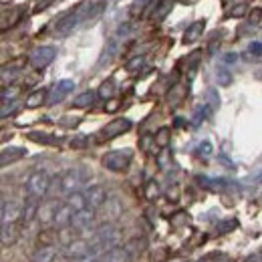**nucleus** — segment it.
Masks as SVG:
<instances>
[{
	"label": "nucleus",
	"instance_id": "1",
	"mask_svg": "<svg viewBox=\"0 0 262 262\" xmlns=\"http://www.w3.org/2000/svg\"><path fill=\"white\" fill-rule=\"evenodd\" d=\"M85 16H87V4H81V6H77L75 10H71L69 14H65L57 23L55 33L59 34V36H65V34L73 33L81 23H85Z\"/></svg>",
	"mask_w": 262,
	"mask_h": 262
},
{
	"label": "nucleus",
	"instance_id": "2",
	"mask_svg": "<svg viewBox=\"0 0 262 262\" xmlns=\"http://www.w3.org/2000/svg\"><path fill=\"white\" fill-rule=\"evenodd\" d=\"M49 190H51V176L47 171L38 169V171H33L29 176V180H27V192H29V196L33 198V200L45 198L49 194Z\"/></svg>",
	"mask_w": 262,
	"mask_h": 262
},
{
	"label": "nucleus",
	"instance_id": "3",
	"mask_svg": "<svg viewBox=\"0 0 262 262\" xmlns=\"http://www.w3.org/2000/svg\"><path fill=\"white\" fill-rule=\"evenodd\" d=\"M131 160H133V151L131 149H113V151L103 156L101 164L105 165L109 171H125L129 167Z\"/></svg>",
	"mask_w": 262,
	"mask_h": 262
},
{
	"label": "nucleus",
	"instance_id": "4",
	"mask_svg": "<svg viewBox=\"0 0 262 262\" xmlns=\"http://www.w3.org/2000/svg\"><path fill=\"white\" fill-rule=\"evenodd\" d=\"M83 184V173L79 169H67L65 173L59 178V192L71 196L77 192V188Z\"/></svg>",
	"mask_w": 262,
	"mask_h": 262
},
{
	"label": "nucleus",
	"instance_id": "5",
	"mask_svg": "<svg viewBox=\"0 0 262 262\" xmlns=\"http://www.w3.org/2000/svg\"><path fill=\"white\" fill-rule=\"evenodd\" d=\"M91 250H93V244L85 238L81 240H75L73 244H69L65 248V256L67 258H75V260H81V262H87L89 256H91Z\"/></svg>",
	"mask_w": 262,
	"mask_h": 262
},
{
	"label": "nucleus",
	"instance_id": "6",
	"mask_svg": "<svg viewBox=\"0 0 262 262\" xmlns=\"http://www.w3.org/2000/svg\"><path fill=\"white\" fill-rule=\"evenodd\" d=\"M55 57H57V51H55V47H38V49H34L33 55H31V65L34 69H45V67H49L53 61H55Z\"/></svg>",
	"mask_w": 262,
	"mask_h": 262
},
{
	"label": "nucleus",
	"instance_id": "7",
	"mask_svg": "<svg viewBox=\"0 0 262 262\" xmlns=\"http://www.w3.org/2000/svg\"><path fill=\"white\" fill-rule=\"evenodd\" d=\"M0 216H2V224H16V222L25 216V208H23L20 204H16V202L4 200V202H2V212H0Z\"/></svg>",
	"mask_w": 262,
	"mask_h": 262
},
{
	"label": "nucleus",
	"instance_id": "8",
	"mask_svg": "<svg viewBox=\"0 0 262 262\" xmlns=\"http://www.w3.org/2000/svg\"><path fill=\"white\" fill-rule=\"evenodd\" d=\"M71 91H75V81L63 79V81H59V83L53 85V89L49 91V101H47V103H49V105H57V103H61Z\"/></svg>",
	"mask_w": 262,
	"mask_h": 262
},
{
	"label": "nucleus",
	"instance_id": "9",
	"mask_svg": "<svg viewBox=\"0 0 262 262\" xmlns=\"http://www.w3.org/2000/svg\"><path fill=\"white\" fill-rule=\"evenodd\" d=\"M59 204L55 200L51 202H45V204H38V214H36V220L42 224V226H49V224H55V218H57V212H59Z\"/></svg>",
	"mask_w": 262,
	"mask_h": 262
},
{
	"label": "nucleus",
	"instance_id": "10",
	"mask_svg": "<svg viewBox=\"0 0 262 262\" xmlns=\"http://www.w3.org/2000/svg\"><path fill=\"white\" fill-rule=\"evenodd\" d=\"M129 129H131V121L125 119V117H121V119H113L111 123H107V125L101 129V135H103L105 139H113V137H119V135L127 133Z\"/></svg>",
	"mask_w": 262,
	"mask_h": 262
},
{
	"label": "nucleus",
	"instance_id": "11",
	"mask_svg": "<svg viewBox=\"0 0 262 262\" xmlns=\"http://www.w3.org/2000/svg\"><path fill=\"white\" fill-rule=\"evenodd\" d=\"M83 194H85V198H87V206H89V208H93V210L103 208V206L107 204V200H109L103 186H89Z\"/></svg>",
	"mask_w": 262,
	"mask_h": 262
},
{
	"label": "nucleus",
	"instance_id": "12",
	"mask_svg": "<svg viewBox=\"0 0 262 262\" xmlns=\"http://www.w3.org/2000/svg\"><path fill=\"white\" fill-rule=\"evenodd\" d=\"M93 220H95V210L87 206V208H83V210L75 212V218H73V228H75V230L91 228Z\"/></svg>",
	"mask_w": 262,
	"mask_h": 262
},
{
	"label": "nucleus",
	"instance_id": "13",
	"mask_svg": "<svg viewBox=\"0 0 262 262\" xmlns=\"http://www.w3.org/2000/svg\"><path fill=\"white\" fill-rule=\"evenodd\" d=\"M73 218H75V210L69 206V204H63L57 212V218H55V226L61 230V228H69L73 226Z\"/></svg>",
	"mask_w": 262,
	"mask_h": 262
},
{
	"label": "nucleus",
	"instance_id": "14",
	"mask_svg": "<svg viewBox=\"0 0 262 262\" xmlns=\"http://www.w3.org/2000/svg\"><path fill=\"white\" fill-rule=\"evenodd\" d=\"M131 254L127 248H123V246H115V248H111L109 252H105L97 262H129Z\"/></svg>",
	"mask_w": 262,
	"mask_h": 262
},
{
	"label": "nucleus",
	"instance_id": "15",
	"mask_svg": "<svg viewBox=\"0 0 262 262\" xmlns=\"http://www.w3.org/2000/svg\"><path fill=\"white\" fill-rule=\"evenodd\" d=\"M27 156V149L25 147H4L2 154H0V164L8 165L16 160H23Z\"/></svg>",
	"mask_w": 262,
	"mask_h": 262
},
{
	"label": "nucleus",
	"instance_id": "16",
	"mask_svg": "<svg viewBox=\"0 0 262 262\" xmlns=\"http://www.w3.org/2000/svg\"><path fill=\"white\" fill-rule=\"evenodd\" d=\"M55 258H57V246L55 244H42L33 254L34 262H53Z\"/></svg>",
	"mask_w": 262,
	"mask_h": 262
},
{
	"label": "nucleus",
	"instance_id": "17",
	"mask_svg": "<svg viewBox=\"0 0 262 262\" xmlns=\"http://www.w3.org/2000/svg\"><path fill=\"white\" fill-rule=\"evenodd\" d=\"M117 51H119V40H117V36H113V38L107 40V45H105V49H103V55H101V59H99V67L111 63L113 57L117 55Z\"/></svg>",
	"mask_w": 262,
	"mask_h": 262
},
{
	"label": "nucleus",
	"instance_id": "18",
	"mask_svg": "<svg viewBox=\"0 0 262 262\" xmlns=\"http://www.w3.org/2000/svg\"><path fill=\"white\" fill-rule=\"evenodd\" d=\"M204 29H206V20H196V23H192L188 29H186V33H184V42L188 45V42H196L198 38L204 34Z\"/></svg>",
	"mask_w": 262,
	"mask_h": 262
},
{
	"label": "nucleus",
	"instance_id": "19",
	"mask_svg": "<svg viewBox=\"0 0 262 262\" xmlns=\"http://www.w3.org/2000/svg\"><path fill=\"white\" fill-rule=\"evenodd\" d=\"M0 242L2 246H10L18 240V226L16 224H2V230H0Z\"/></svg>",
	"mask_w": 262,
	"mask_h": 262
},
{
	"label": "nucleus",
	"instance_id": "20",
	"mask_svg": "<svg viewBox=\"0 0 262 262\" xmlns=\"http://www.w3.org/2000/svg\"><path fill=\"white\" fill-rule=\"evenodd\" d=\"M103 208H105V218H109V220H117L123 214V204L117 198H109Z\"/></svg>",
	"mask_w": 262,
	"mask_h": 262
},
{
	"label": "nucleus",
	"instance_id": "21",
	"mask_svg": "<svg viewBox=\"0 0 262 262\" xmlns=\"http://www.w3.org/2000/svg\"><path fill=\"white\" fill-rule=\"evenodd\" d=\"M171 8H173V0H160V2L156 4V10H154V14H151V20H154V23H162L165 16L171 12Z\"/></svg>",
	"mask_w": 262,
	"mask_h": 262
},
{
	"label": "nucleus",
	"instance_id": "22",
	"mask_svg": "<svg viewBox=\"0 0 262 262\" xmlns=\"http://www.w3.org/2000/svg\"><path fill=\"white\" fill-rule=\"evenodd\" d=\"M105 8H107V2H105V0H97V2H93V4H87V16H85V23L99 18V16L105 12Z\"/></svg>",
	"mask_w": 262,
	"mask_h": 262
},
{
	"label": "nucleus",
	"instance_id": "23",
	"mask_svg": "<svg viewBox=\"0 0 262 262\" xmlns=\"http://www.w3.org/2000/svg\"><path fill=\"white\" fill-rule=\"evenodd\" d=\"M45 101H49L47 89H36V91H33V93L27 97V107H29V109H36V107H40Z\"/></svg>",
	"mask_w": 262,
	"mask_h": 262
},
{
	"label": "nucleus",
	"instance_id": "24",
	"mask_svg": "<svg viewBox=\"0 0 262 262\" xmlns=\"http://www.w3.org/2000/svg\"><path fill=\"white\" fill-rule=\"evenodd\" d=\"M75 212H79V210H83V208H87V198L83 192H75V194H71V196H67V202Z\"/></svg>",
	"mask_w": 262,
	"mask_h": 262
},
{
	"label": "nucleus",
	"instance_id": "25",
	"mask_svg": "<svg viewBox=\"0 0 262 262\" xmlns=\"http://www.w3.org/2000/svg\"><path fill=\"white\" fill-rule=\"evenodd\" d=\"M95 99H97V93H93V91H85V93H81V95H77V97H75L73 105H75V107L85 109V107H91V105L95 103Z\"/></svg>",
	"mask_w": 262,
	"mask_h": 262
},
{
	"label": "nucleus",
	"instance_id": "26",
	"mask_svg": "<svg viewBox=\"0 0 262 262\" xmlns=\"http://www.w3.org/2000/svg\"><path fill=\"white\" fill-rule=\"evenodd\" d=\"M169 139H171L169 127H160V129L156 131V135H154V143H156L158 147H162V149H165V147L169 145Z\"/></svg>",
	"mask_w": 262,
	"mask_h": 262
},
{
	"label": "nucleus",
	"instance_id": "27",
	"mask_svg": "<svg viewBox=\"0 0 262 262\" xmlns=\"http://www.w3.org/2000/svg\"><path fill=\"white\" fill-rule=\"evenodd\" d=\"M216 81H218L220 87H230L232 81H234V77H232V73H230L226 67H218V71H216Z\"/></svg>",
	"mask_w": 262,
	"mask_h": 262
},
{
	"label": "nucleus",
	"instance_id": "28",
	"mask_svg": "<svg viewBox=\"0 0 262 262\" xmlns=\"http://www.w3.org/2000/svg\"><path fill=\"white\" fill-rule=\"evenodd\" d=\"M97 95L101 99H111L113 95H115V83H113V79H109V81H103V83H101Z\"/></svg>",
	"mask_w": 262,
	"mask_h": 262
},
{
	"label": "nucleus",
	"instance_id": "29",
	"mask_svg": "<svg viewBox=\"0 0 262 262\" xmlns=\"http://www.w3.org/2000/svg\"><path fill=\"white\" fill-rule=\"evenodd\" d=\"M29 139H33L36 143H49V145H57V139L49 133H40V131H31L29 133Z\"/></svg>",
	"mask_w": 262,
	"mask_h": 262
},
{
	"label": "nucleus",
	"instance_id": "30",
	"mask_svg": "<svg viewBox=\"0 0 262 262\" xmlns=\"http://www.w3.org/2000/svg\"><path fill=\"white\" fill-rule=\"evenodd\" d=\"M236 228H238V220L236 218H226V220H222L218 224V232L220 234H230V232H234Z\"/></svg>",
	"mask_w": 262,
	"mask_h": 262
},
{
	"label": "nucleus",
	"instance_id": "31",
	"mask_svg": "<svg viewBox=\"0 0 262 262\" xmlns=\"http://www.w3.org/2000/svg\"><path fill=\"white\" fill-rule=\"evenodd\" d=\"M73 230H75L73 226H69V228H61V230H59V236H57V238H59V242H61V244H65V248L69 246V244H73V242H75Z\"/></svg>",
	"mask_w": 262,
	"mask_h": 262
},
{
	"label": "nucleus",
	"instance_id": "32",
	"mask_svg": "<svg viewBox=\"0 0 262 262\" xmlns=\"http://www.w3.org/2000/svg\"><path fill=\"white\" fill-rule=\"evenodd\" d=\"M158 196H160V186H158V182H156V180L147 182V184H145V198H147V200H156Z\"/></svg>",
	"mask_w": 262,
	"mask_h": 262
},
{
	"label": "nucleus",
	"instance_id": "33",
	"mask_svg": "<svg viewBox=\"0 0 262 262\" xmlns=\"http://www.w3.org/2000/svg\"><path fill=\"white\" fill-rule=\"evenodd\" d=\"M262 23V8H252L248 14V25L250 27H258Z\"/></svg>",
	"mask_w": 262,
	"mask_h": 262
},
{
	"label": "nucleus",
	"instance_id": "34",
	"mask_svg": "<svg viewBox=\"0 0 262 262\" xmlns=\"http://www.w3.org/2000/svg\"><path fill=\"white\" fill-rule=\"evenodd\" d=\"M36 214H38V204L31 202V204L25 208V216H23V220L31 222V220H34V218H36Z\"/></svg>",
	"mask_w": 262,
	"mask_h": 262
},
{
	"label": "nucleus",
	"instance_id": "35",
	"mask_svg": "<svg viewBox=\"0 0 262 262\" xmlns=\"http://www.w3.org/2000/svg\"><path fill=\"white\" fill-rule=\"evenodd\" d=\"M200 156H204V158H208V156H212V151H214V145L210 143V141H202L200 145H198L196 149Z\"/></svg>",
	"mask_w": 262,
	"mask_h": 262
},
{
	"label": "nucleus",
	"instance_id": "36",
	"mask_svg": "<svg viewBox=\"0 0 262 262\" xmlns=\"http://www.w3.org/2000/svg\"><path fill=\"white\" fill-rule=\"evenodd\" d=\"M143 61H145L143 57H133V59H131L129 63L125 65V69H127L129 73H135V71H139V69L143 67Z\"/></svg>",
	"mask_w": 262,
	"mask_h": 262
},
{
	"label": "nucleus",
	"instance_id": "37",
	"mask_svg": "<svg viewBox=\"0 0 262 262\" xmlns=\"http://www.w3.org/2000/svg\"><path fill=\"white\" fill-rule=\"evenodd\" d=\"M208 105H210L212 109L220 105V97H218V93H216L214 89H210V91H208Z\"/></svg>",
	"mask_w": 262,
	"mask_h": 262
},
{
	"label": "nucleus",
	"instance_id": "38",
	"mask_svg": "<svg viewBox=\"0 0 262 262\" xmlns=\"http://www.w3.org/2000/svg\"><path fill=\"white\" fill-rule=\"evenodd\" d=\"M61 125H65V127H75V125H79V117H63V119H61Z\"/></svg>",
	"mask_w": 262,
	"mask_h": 262
},
{
	"label": "nucleus",
	"instance_id": "39",
	"mask_svg": "<svg viewBox=\"0 0 262 262\" xmlns=\"http://www.w3.org/2000/svg\"><path fill=\"white\" fill-rule=\"evenodd\" d=\"M244 12H246V2H242V4H236V8H234L230 14H232V16H242Z\"/></svg>",
	"mask_w": 262,
	"mask_h": 262
},
{
	"label": "nucleus",
	"instance_id": "40",
	"mask_svg": "<svg viewBox=\"0 0 262 262\" xmlns=\"http://www.w3.org/2000/svg\"><path fill=\"white\" fill-rule=\"evenodd\" d=\"M119 109V101H115V99H111L107 105H105V111H109V113H113V111H117Z\"/></svg>",
	"mask_w": 262,
	"mask_h": 262
},
{
	"label": "nucleus",
	"instance_id": "41",
	"mask_svg": "<svg viewBox=\"0 0 262 262\" xmlns=\"http://www.w3.org/2000/svg\"><path fill=\"white\" fill-rule=\"evenodd\" d=\"M248 51H250L252 55H262V42H252V45L248 47Z\"/></svg>",
	"mask_w": 262,
	"mask_h": 262
},
{
	"label": "nucleus",
	"instance_id": "42",
	"mask_svg": "<svg viewBox=\"0 0 262 262\" xmlns=\"http://www.w3.org/2000/svg\"><path fill=\"white\" fill-rule=\"evenodd\" d=\"M55 0H40L38 4H36V8H34V12H40V10H45V8H49V4H53Z\"/></svg>",
	"mask_w": 262,
	"mask_h": 262
},
{
	"label": "nucleus",
	"instance_id": "43",
	"mask_svg": "<svg viewBox=\"0 0 262 262\" xmlns=\"http://www.w3.org/2000/svg\"><path fill=\"white\" fill-rule=\"evenodd\" d=\"M71 145L73 147H83V145H87V137H77V139L71 141Z\"/></svg>",
	"mask_w": 262,
	"mask_h": 262
},
{
	"label": "nucleus",
	"instance_id": "44",
	"mask_svg": "<svg viewBox=\"0 0 262 262\" xmlns=\"http://www.w3.org/2000/svg\"><path fill=\"white\" fill-rule=\"evenodd\" d=\"M169 160H171V158H169V154H167V151H164V154H162V156L158 158V164L162 165V167H165V165H167V162H169Z\"/></svg>",
	"mask_w": 262,
	"mask_h": 262
},
{
	"label": "nucleus",
	"instance_id": "45",
	"mask_svg": "<svg viewBox=\"0 0 262 262\" xmlns=\"http://www.w3.org/2000/svg\"><path fill=\"white\" fill-rule=\"evenodd\" d=\"M236 61H238V55H234V53L224 55V63H226V65H232V63H236Z\"/></svg>",
	"mask_w": 262,
	"mask_h": 262
},
{
	"label": "nucleus",
	"instance_id": "46",
	"mask_svg": "<svg viewBox=\"0 0 262 262\" xmlns=\"http://www.w3.org/2000/svg\"><path fill=\"white\" fill-rule=\"evenodd\" d=\"M129 31H131V25H121V27L117 29V34H119V36H121V34L125 36V34L129 33Z\"/></svg>",
	"mask_w": 262,
	"mask_h": 262
},
{
	"label": "nucleus",
	"instance_id": "47",
	"mask_svg": "<svg viewBox=\"0 0 262 262\" xmlns=\"http://www.w3.org/2000/svg\"><path fill=\"white\" fill-rule=\"evenodd\" d=\"M218 45H220V40H214V42L210 45V49H208V51H210V55H216V49H218Z\"/></svg>",
	"mask_w": 262,
	"mask_h": 262
},
{
	"label": "nucleus",
	"instance_id": "48",
	"mask_svg": "<svg viewBox=\"0 0 262 262\" xmlns=\"http://www.w3.org/2000/svg\"><path fill=\"white\" fill-rule=\"evenodd\" d=\"M244 262H262V254H254V256H248Z\"/></svg>",
	"mask_w": 262,
	"mask_h": 262
},
{
	"label": "nucleus",
	"instance_id": "49",
	"mask_svg": "<svg viewBox=\"0 0 262 262\" xmlns=\"http://www.w3.org/2000/svg\"><path fill=\"white\" fill-rule=\"evenodd\" d=\"M202 262H226V258H222V256H212V258H206V260Z\"/></svg>",
	"mask_w": 262,
	"mask_h": 262
}]
</instances>
